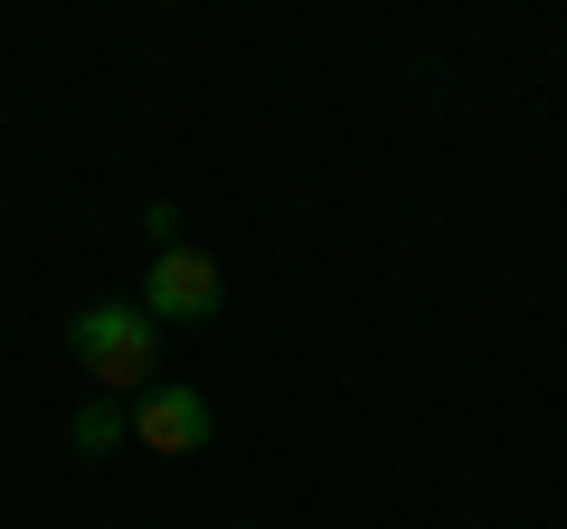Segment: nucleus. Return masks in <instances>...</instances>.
Returning <instances> with one entry per match:
<instances>
[{
	"label": "nucleus",
	"instance_id": "obj_1",
	"mask_svg": "<svg viewBox=\"0 0 567 529\" xmlns=\"http://www.w3.org/2000/svg\"><path fill=\"white\" fill-rule=\"evenodd\" d=\"M66 360L95 378V397H142L162 369V322L142 303H85L66 322Z\"/></svg>",
	"mask_w": 567,
	"mask_h": 529
},
{
	"label": "nucleus",
	"instance_id": "obj_2",
	"mask_svg": "<svg viewBox=\"0 0 567 529\" xmlns=\"http://www.w3.org/2000/svg\"><path fill=\"white\" fill-rule=\"evenodd\" d=\"M133 303L152 312V322H218L227 312V274H218V256H199V246H162Z\"/></svg>",
	"mask_w": 567,
	"mask_h": 529
},
{
	"label": "nucleus",
	"instance_id": "obj_4",
	"mask_svg": "<svg viewBox=\"0 0 567 529\" xmlns=\"http://www.w3.org/2000/svg\"><path fill=\"white\" fill-rule=\"evenodd\" d=\"M123 435H133V407H123V397H85V407L66 416V445L76 454H114Z\"/></svg>",
	"mask_w": 567,
	"mask_h": 529
},
{
	"label": "nucleus",
	"instance_id": "obj_3",
	"mask_svg": "<svg viewBox=\"0 0 567 529\" xmlns=\"http://www.w3.org/2000/svg\"><path fill=\"white\" fill-rule=\"evenodd\" d=\"M133 445L142 454H208V397L181 378H152L133 397Z\"/></svg>",
	"mask_w": 567,
	"mask_h": 529
}]
</instances>
